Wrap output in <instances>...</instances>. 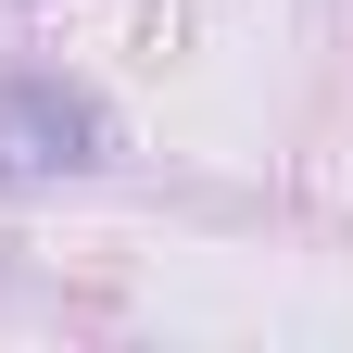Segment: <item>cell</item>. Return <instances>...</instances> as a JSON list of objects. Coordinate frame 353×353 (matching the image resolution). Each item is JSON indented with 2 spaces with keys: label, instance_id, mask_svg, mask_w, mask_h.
Wrapping results in <instances>:
<instances>
[{
  "label": "cell",
  "instance_id": "cell-1",
  "mask_svg": "<svg viewBox=\"0 0 353 353\" xmlns=\"http://www.w3.org/2000/svg\"><path fill=\"white\" fill-rule=\"evenodd\" d=\"M0 164H76V114L51 88H0Z\"/></svg>",
  "mask_w": 353,
  "mask_h": 353
}]
</instances>
